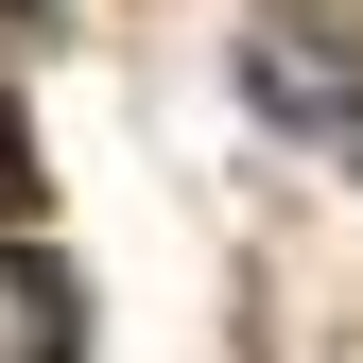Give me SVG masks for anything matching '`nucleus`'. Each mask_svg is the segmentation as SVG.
<instances>
[{
    "label": "nucleus",
    "mask_w": 363,
    "mask_h": 363,
    "mask_svg": "<svg viewBox=\"0 0 363 363\" xmlns=\"http://www.w3.org/2000/svg\"><path fill=\"white\" fill-rule=\"evenodd\" d=\"M0 208H18V139H0Z\"/></svg>",
    "instance_id": "f03ea898"
},
{
    "label": "nucleus",
    "mask_w": 363,
    "mask_h": 363,
    "mask_svg": "<svg viewBox=\"0 0 363 363\" xmlns=\"http://www.w3.org/2000/svg\"><path fill=\"white\" fill-rule=\"evenodd\" d=\"M242 86H259V121H294V139H329V156H363V69L329 52L311 18H277V35H242Z\"/></svg>",
    "instance_id": "f257e3e1"
}]
</instances>
